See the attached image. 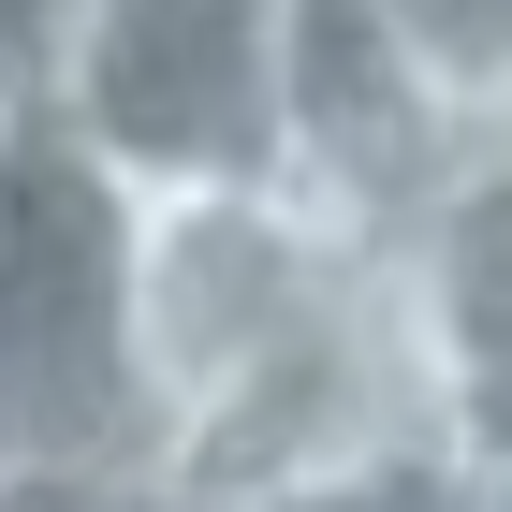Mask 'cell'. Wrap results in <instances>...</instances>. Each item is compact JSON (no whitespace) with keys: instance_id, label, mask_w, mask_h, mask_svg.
<instances>
[{"instance_id":"obj_1","label":"cell","mask_w":512,"mask_h":512,"mask_svg":"<svg viewBox=\"0 0 512 512\" xmlns=\"http://www.w3.org/2000/svg\"><path fill=\"white\" fill-rule=\"evenodd\" d=\"M132 191L44 103H0V512H103L132 469L118 337Z\"/></svg>"},{"instance_id":"obj_2","label":"cell","mask_w":512,"mask_h":512,"mask_svg":"<svg viewBox=\"0 0 512 512\" xmlns=\"http://www.w3.org/2000/svg\"><path fill=\"white\" fill-rule=\"evenodd\" d=\"M366 264V235L337 205H308L293 176H147L118 220V337H132V454L161 425H191L205 395L264 366L293 322ZM132 483V469H118Z\"/></svg>"},{"instance_id":"obj_3","label":"cell","mask_w":512,"mask_h":512,"mask_svg":"<svg viewBox=\"0 0 512 512\" xmlns=\"http://www.w3.org/2000/svg\"><path fill=\"white\" fill-rule=\"evenodd\" d=\"M30 103L118 191L278 176V0H59Z\"/></svg>"},{"instance_id":"obj_4","label":"cell","mask_w":512,"mask_h":512,"mask_svg":"<svg viewBox=\"0 0 512 512\" xmlns=\"http://www.w3.org/2000/svg\"><path fill=\"white\" fill-rule=\"evenodd\" d=\"M366 293H381L439 439L512 454V147H469L454 176H425L395 205L366 235Z\"/></svg>"},{"instance_id":"obj_5","label":"cell","mask_w":512,"mask_h":512,"mask_svg":"<svg viewBox=\"0 0 512 512\" xmlns=\"http://www.w3.org/2000/svg\"><path fill=\"white\" fill-rule=\"evenodd\" d=\"M469 147H512V132L454 118L395 59V30L366 0H278V176L308 205H337L352 235H381L395 205L425 191V176H454Z\"/></svg>"},{"instance_id":"obj_6","label":"cell","mask_w":512,"mask_h":512,"mask_svg":"<svg viewBox=\"0 0 512 512\" xmlns=\"http://www.w3.org/2000/svg\"><path fill=\"white\" fill-rule=\"evenodd\" d=\"M395 30V59L454 103V118H483V132H512V0H366Z\"/></svg>"},{"instance_id":"obj_7","label":"cell","mask_w":512,"mask_h":512,"mask_svg":"<svg viewBox=\"0 0 512 512\" xmlns=\"http://www.w3.org/2000/svg\"><path fill=\"white\" fill-rule=\"evenodd\" d=\"M235 512H512V469H469V454H395V469L293 483V498H235Z\"/></svg>"},{"instance_id":"obj_8","label":"cell","mask_w":512,"mask_h":512,"mask_svg":"<svg viewBox=\"0 0 512 512\" xmlns=\"http://www.w3.org/2000/svg\"><path fill=\"white\" fill-rule=\"evenodd\" d=\"M44 30H59V0H0V103H30V74H44Z\"/></svg>"}]
</instances>
